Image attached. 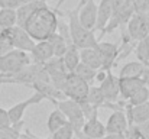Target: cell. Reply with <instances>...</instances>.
Wrapping results in <instances>:
<instances>
[{"label": "cell", "instance_id": "23", "mask_svg": "<svg viewBox=\"0 0 149 139\" xmlns=\"http://www.w3.org/2000/svg\"><path fill=\"white\" fill-rule=\"evenodd\" d=\"M49 44L52 46V51H54V57H62L64 55V52H65V49L68 48L70 45H72V44H70V42H67L59 34H54L52 36H51L49 39Z\"/></svg>", "mask_w": 149, "mask_h": 139}, {"label": "cell", "instance_id": "18", "mask_svg": "<svg viewBox=\"0 0 149 139\" xmlns=\"http://www.w3.org/2000/svg\"><path fill=\"white\" fill-rule=\"evenodd\" d=\"M80 62L93 68V70H100L103 67L101 57L97 52L96 48H83L80 49Z\"/></svg>", "mask_w": 149, "mask_h": 139}, {"label": "cell", "instance_id": "3", "mask_svg": "<svg viewBox=\"0 0 149 139\" xmlns=\"http://www.w3.org/2000/svg\"><path fill=\"white\" fill-rule=\"evenodd\" d=\"M54 104H55V107H58L62 112V115L67 117V122L74 129L75 136H78L81 133V131H83L84 123H86V117L83 115V110H81L80 104L77 101H74V100H70V98L56 100Z\"/></svg>", "mask_w": 149, "mask_h": 139}, {"label": "cell", "instance_id": "10", "mask_svg": "<svg viewBox=\"0 0 149 139\" xmlns=\"http://www.w3.org/2000/svg\"><path fill=\"white\" fill-rule=\"evenodd\" d=\"M99 89L104 100L107 103H117L120 100V92H119V77L114 75L111 71H107L104 80L99 83Z\"/></svg>", "mask_w": 149, "mask_h": 139}, {"label": "cell", "instance_id": "6", "mask_svg": "<svg viewBox=\"0 0 149 139\" xmlns=\"http://www.w3.org/2000/svg\"><path fill=\"white\" fill-rule=\"evenodd\" d=\"M88 87H90V84H87L86 81L78 78L75 74L70 73L67 75V80H65V84L62 89V94L65 98L74 100L77 103H83V101H86Z\"/></svg>", "mask_w": 149, "mask_h": 139}, {"label": "cell", "instance_id": "34", "mask_svg": "<svg viewBox=\"0 0 149 139\" xmlns=\"http://www.w3.org/2000/svg\"><path fill=\"white\" fill-rule=\"evenodd\" d=\"M141 80L143 81V84L146 86L149 89V65H145V68H143V73H142V77H141Z\"/></svg>", "mask_w": 149, "mask_h": 139}, {"label": "cell", "instance_id": "9", "mask_svg": "<svg viewBox=\"0 0 149 139\" xmlns=\"http://www.w3.org/2000/svg\"><path fill=\"white\" fill-rule=\"evenodd\" d=\"M47 100L45 96H42L41 93H33L29 98L20 101V103H16L13 104L10 109H7V115H9V119H10V123L12 125H16L19 122H23V115L26 112V109L29 106H33V104H39L41 101Z\"/></svg>", "mask_w": 149, "mask_h": 139}, {"label": "cell", "instance_id": "13", "mask_svg": "<svg viewBox=\"0 0 149 139\" xmlns=\"http://www.w3.org/2000/svg\"><path fill=\"white\" fill-rule=\"evenodd\" d=\"M125 113H126L129 126L142 125L146 120H149V101L138 104V106L125 104Z\"/></svg>", "mask_w": 149, "mask_h": 139}, {"label": "cell", "instance_id": "1", "mask_svg": "<svg viewBox=\"0 0 149 139\" xmlns=\"http://www.w3.org/2000/svg\"><path fill=\"white\" fill-rule=\"evenodd\" d=\"M59 10L51 9L49 4H44L38 9H35L26 22L23 23V29L28 32V35L35 41H48L51 36L56 32V25L59 19Z\"/></svg>", "mask_w": 149, "mask_h": 139}, {"label": "cell", "instance_id": "15", "mask_svg": "<svg viewBox=\"0 0 149 139\" xmlns=\"http://www.w3.org/2000/svg\"><path fill=\"white\" fill-rule=\"evenodd\" d=\"M80 135H83L87 139H101L103 136H106V128L100 122L99 116H93L86 120Z\"/></svg>", "mask_w": 149, "mask_h": 139}, {"label": "cell", "instance_id": "22", "mask_svg": "<svg viewBox=\"0 0 149 139\" xmlns=\"http://www.w3.org/2000/svg\"><path fill=\"white\" fill-rule=\"evenodd\" d=\"M133 51H135V55L138 58L136 61L142 62L143 65H149V36L138 41Z\"/></svg>", "mask_w": 149, "mask_h": 139}, {"label": "cell", "instance_id": "31", "mask_svg": "<svg viewBox=\"0 0 149 139\" xmlns=\"http://www.w3.org/2000/svg\"><path fill=\"white\" fill-rule=\"evenodd\" d=\"M123 136H125V139H146L136 126H129L126 129V132L123 133Z\"/></svg>", "mask_w": 149, "mask_h": 139}, {"label": "cell", "instance_id": "20", "mask_svg": "<svg viewBox=\"0 0 149 139\" xmlns=\"http://www.w3.org/2000/svg\"><path fill=\"white\" fill-rule=\"evenodd\" d=\"M61 59H62V62H64L65 70H67L68 73H72L74 68L80 64V49L74 45V44L70 45L65 49V52H64V55L61 57Z\"/></svg>", "mask_w": 149, "mask_h": 139}, {"label": "cell", "instance_id": "25", "mask_svg": "<svg viewBox=\"0 0 149 139\" xmlns=\"http://www.w3.org/2000/svg\"><path fill=\"white\" fill-rule=\"evenodd\" d=\"M17 23V16L15 9H0V26L3 29L12 28Z\"/></svg>", "mask_w": 149, "mask_h": 139}, {"label": "cell", "instance_id": "19", "mask_svg": "<svg viewBox=\"0 0 149 139\" xmlns=\"http://www.w3.org/2000/svg\"><path fill=\"white\" fill-rule=\"evenodd\" d=\"M145 65L139 61H129L119 70V78H141Z\"/></svg>", "mask_w": 149, "mask_h": 139}, {"label": "cell", "instance_id": "17", "mask_svg": "<svg viewBox=\"0 0 149 139\" xmlns=\"http://www.w3.org/2000/svg\"><path fill=\"white\" fill-rule=\"evenodd\" d=\"M143 81L141 78H119V92L120 100L127 101L141 87H143Z\"/></svg>", "mask_w": 149, "mask_h": 139}, {"label": "cell", "instance_id": "28", "mask_svg": "<svg viewBox=\"0 0 149 139\" xmlns=\"http://www.w3.org/2000/svg\"><path fill=\"white\" fill-rule=\"evenodd\" d=\"M22 126H23V122H19L16 125H12L10 131H0V139H19Z\"/></svg>", "mask_w": 149, "mask_h": 139}, {"label": "cell", "instance_id": "27", "mask_svg": "<svg viewBox=\"0 0 149 139\" xmlns=\"http://www.w3.org/2000/svg\"><path fill=\"white\" fill-rule=\"evenodd\" d=\"M74 136H75V133H74V129L71 128L70 123L61 126L54 133H51V139H72Z\"/></svg>", "mask_w": 149, "mask_h": 139}, {"label": "cell", "instance_id": "36", "mask_svg": "<svg viewBox=\"0 0 149 139\" xmlns=\"http://www.w3.org/2000/svg\"><path fill=\"white\" fill-rule=\"evenodd\" d=\"M3 31H4V29H3V28L0 26V35H1V32H3Z\"/></svg>", "mask_w": 149, "mask_h": 139}, {"label": "cell", "instance_id": "5", "mask_svg": "<svg viewBox=\"0 0 149 139\" xmlns=\"http://www.w3.org/2000/svg\"><path fill=\"white\" fill-rule=\"evenodd\" d=\"M1 35L10 42V45L13 46V49H19V51H23V52H31L32 48L35 46V41L28 35V32L15 25L12 28H7L1 32Z\"/></svg>", "mask_w": 149, "mask_h": 139}, {"label": "cell", "instance_id": "26", "mask_svg": "<svg viewBox=\"0 0 149 139\" xmlns=\"http://www.w3.org/2000/svg\"><path fill=\"white\" fill-rule=\"evenodd\" d=\"M149 101V89L146 86L141 87L138 92L135 93L127 101H125V104H129V106H138V104H142V103H146Z\"/></svg>", "mask_w": 149, "mask_h": 139}, {"label": "cell", "instance_id": "2", "mask_svg": "<svg viewBox=\"0 0 149 139\" xmlns=\"http://www.w3.org/2000/svg\"><path fill=\"white\" fill-rule=\"evenodd\" d=\"M78 4L75 9L68 10L65 13H59V16L68 19V28H70V35H71V41L72 44L77 46L78 49L83 48H94L99 42V38L96 36V31L93 29H87L81 25L80 19H78Z\"/></svg>", "mask_w": 149, "mask_h": 139}, {"label": "cell", "instance_id": "21", "mask_svg": "<svg viewBox=\"0 0 149 139\" xmlns=\"http://www.w3.org/2000/svg\"><path fill=\"white\" fill-rule=\"evenodd\" d=\"M67 123H68V122H67V117L62 115V112H61L58 107H55V109L51 112V115L48 116V122H47L49 133H54L56 129H59L61 126H64V125H67Z\"/></svg>", "mask_w": 149, "mask_h": 139}, {"label": "cell", "instance_id": "12", "mask_svg": "<svg viewBox=\"0 0 149 139\" xmlns=\"http://www.w3.org/2000/svg\"><path fill=\"white\" fill-rule=\"evenodd\" d=\"M104 128H106V135H123L129 128L125 110H113Z\"/></svg>", "mask_w": 149, "mask_h": 139}, {"label": "cell", "instance_id": "24", "mask_svg": "<svg viewBox=\"0 0 149 139\" xmlns=\"http://www.w3.org/2000/svg\"><path fill=\"white\" fill-rule=\"evenodd\" d=\"M96 73H97V70H93V68H90V67H87V65H84V64H78L75 68H74V71H72V74H75L78 78H81L83 81H86L87 84H90L91 86V83L94 81V78H96Z\"/></svg>", "mask_w": 149, "mask_h": 139}, {"label": "cell", "instance_id": "4", "mask_svg": "<svg viewBox=\"0 0 149 139\" xmlns=\"http://www.w3.org/2000/svg\"><path fill=\"white\" fill-rule=\"evenodd\" d=\"M31 64V57L28 52L12 49L6 55L0 57V75H9L17 73L23 67Z\"/></svg>", "mask_w": 149, "mask_h": 139}, {"label": "cell", "instance_id": "30", "mask_svg": "<svg viewBox=\"0 0 149 139\" xmlns=\"http://www.w3.org/2000/svg\"><path fill=\"white\" fill-rule=\"evenodd\" d=\"M29 0H0V7L1 9H19Z\"/></svg>", "mask_w": 149, "mask_h": 139}, {"label": "cell", "instance_id": "16", "mask_svg": "<svg viewBox=\"0 0 149 139\" xmlns=\"http://www.w3.org/2000/svg\"><path fill=\"white\" fill-rule=\"evenodd\" d=\"M111 15H113V0H100V4H97V22L94 28L96 32L101 34L104 31Z\"/></svg>", "mask_w": 149, "mask_h": 139}, {"label": "cell", "instance_id": "14", "mask_svg": "<svg viewBox=\"0 0 149 139\" xmlns=\"http://www.w3.org/2000/svg\"><path fill=\"white\" fill-rule=\"evenodd\" d=\"M29 57H31V62L32 64H42L44 65L47 61H49L51 58L54 57V51H52L49 41L35 42V46L29 52Z\"/></svg>", "mask_w": 149, "mask_h": 139}, {"label": "cell", "instance_id": "7", "mask_svg": "<svg viewBox=\"0 0 149 139\" xmlns=\"http://www.w3.org/2000/svg\"><path fill=\"white\" fill-rule=\"evenodd\" d=\"M47 73H48V77H49L51 84L58 90V92L62 93L64 89V84H65V80H67V75L70 74L65 67H64V62L59 57H52L49 61H47L44 64Z\"/></svg>", "mask_w": 149, "mask_h": 139}, {"label": "cell", "instance_id": "29", "mask_svg": "<svg viewBox=\"0 0 149 139\" xmlns=\"http://www.w3.org/2000/svg\"><path fill=\"white\" fill-rule=\"evenodd\" d=\"M12 129V123L7 115V110L0 107V131H10Z\"/></svg>", "mask_w": 149, "mask_h": 139}, {"label": "cell", "instance_id": "35", "mask_svg": "<svg viewBox=\"0 0 149 139\" xmlns=\"http://www.w3.org/2000/svg\"><path fill=\"white\" fill-rule=\"evenodd\" d=\"M64 1H65V0H58V3H56V6H55V9H56V10H59V7H61V6L64 4Z\"/></svg>", "mask_w": 149, "mask_h": 139}, {"label": "cell", "instance_id": "11", "mask_svg": "<svg viewBox=\"0 0 149 139\" xmlns=\"http://www.w3.org/2000/svg\"><path fill=\"white\" fill-rule=\"evenodd\" d=\"M78 6V19L81 25L94 31L97 22V3L94 0H81Z\"/></svg>", "mask_w": 149, "mask_h": 139}, {"label": "cell", "instance_id": "8", "mask_svg": "<svg viewBox=\"0 0 149 139\" xmlns=\"http://www.w3.org/2000/svg\"><path fill=\"white\" fill-rule=\"evenodd\" d=\"M97 49V52L101 57L103 61V67L100 70H106V71H111V68L116 65V62L119 61V54H120V44L117 42H104L99 41L97 45L94 46Z\"/></svg>", "mask_w": 149, "mask_h": 139}, {"label": "cell", "instance_id": "32", "mask_svg": "<svg viewBox=\"0 0 149 139\" xmlns=\"http://www.w3.org/2000/svg\"><path fill=\"white\" fill-rule=\"evenodd\" d=\"M12 49H13V46L10 45V42H9L3 35H0V57L6 55V54L10 52Z\"/></svg>", "mask_w": 149, "mask_h": 139}, {"label": "cell", "instance_id": "33", "mask_svg": "<svg viewBox=\"0 0 149 139\" xmlns=\"http://www.w3.org/2000/svg\"><path fill=\"white\" fill-rule=\"evenodd\" d=\"M136 128L141 131V133H142L145 138H149V120H146V122L142 123V125H138Z\"/></svg>", "mask_w": 149, "mask_h": 139}, {"label": "cell", "instance_id": "37", "mask_svg": "<svg viewBox=\"0 0 149 139\" xmlns=\"http://www.w3.org/2000/svg\"><path fill=\"white\" fill-rule=\"evenodd\" d=\"M0 9H1V7H0Z\"/></svg>", "mask_w": 149, "mask_h": 139}]
</instances>
